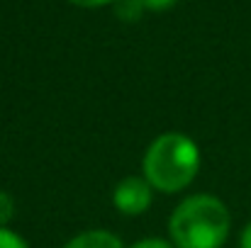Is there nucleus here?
Returning a JSON list of instances; mask_svg holds the SVG:
<instances>
[{
  "label": "nucleus",
  "instance_id": "f257e3e1",
  "mask_svg": "<svg viewBox=\"0 0 251 248\" xmlns=\"http://www.w3.org/2000/svg\"><path fill=\"white\" fill-rule=\"evenodd\" d=\"M229 226L227 204L212 195L185 197L168 219L171 244L176 248H222Z\"/></svg>",
  "mask_w": 251,
  "mask_h": 248
},
{
  "label": "nucleus",
  "instance_id": "f03ea898",
  "mask_svg": "<svg viewBox=\"0 0 251 248\" xmlns=\"http://www.w3.org/2000/svg\"><path fill=\"white\" fill-rule=\"evenodd\" d=\"M200 170V149L198 144L180 132L159 134L142 161V173L147 182L159 192H180L185 190Z\"/></svg>",
  "mask_w": 251,
  "mask_h": 248
},
{
  "label": "nucleus",
  "instance_id": "7ed1b4c3",
  "mask_svg": "<svg viewBox=\"0 0 251 248\" xmlns=\"http://www.w3.org/2000/svg\"><path fill=\"white\" fill-rule=\"evenodd\" d=\"M154 187L147 182L144 175H129L122 178L112 190V204L125 217H139L151 207Z\"/></svg>",
  "mask_w": 251,
  "mask_h": 248
},
{
  "label": "nucleus",
  "instance_id": "20e7f679",
  "mask_svg": "<svg viewBox=\"0 0 251 248\" xmlns=\"http://www.w3.org/2000/svg\"><path fill=\"white\" fill-rule=\"evenodd\" d=\"M64 248H125L120 236H115L107 229H90L78 236H74Z\"/></svg>",
  "mask_w": 251,
  "mask_h": 248
},
{
  "label": "nucleus",
  "instance_id": "39448f33",
  "mask_svg": "<svg viewBox=\"0 0 251 248\" xmlns=\"http://www.w3.org/2000/svg\"><path fill=\"white\" fill-rule=\"evenodd\" d=\"M12 217H15V200L10 192L0 190V226H7Z\"/></svg>",
  "mask_w": 251,
  "mask_h": 248
},
{
  "label": "nucleus",
  "instance_id": "423d86ee",
  "mask_svg": "<svg viewBox=\"0 0 251 248\" xmlns=\"http://www.w3.org/2000/svg\"><path fill=\"white\" fill-rule=\"evenodd\" d=\"M0 248H29V244L7 226H0Z\"/></svg>",
  "mask_w": 251,
  "mask_h": 248
},
{
  "label": "nucleus",
  "instance_id": "0eeeda50",
  "mask_svg": "<svg viewBox=\"0 0 251 248\" xmlns=\"http://www.w3.org/2000/svg\"><path fill=\"white\" fill-rule=\"evenodd\" d=\"M139 5H142V10H154V12H159V10H168L171 5H176L178 0H137Z\"/></svg>",
  "mask_w": 251,
  "mask_h": 248
},
{
  "label": "nucleus",
  "instance_id": "6e6552de",
  "mask_svg": "<svg viewBox=\"0 0 251 248\" xmlns=\"http://www.w3.org/2000/svg\"><path fill=\"white\" fill-rule=\"evenodd\" d=\"M129 248H176L173 244H168L164 239H142L137 244H132Z\"/></svg>",
  "mask_w": 251,
  "mask_h": 248
},
{
  "label": "nucleus",
  "instance_id": "1a4fd4ad",
  "mask_svg": "<svg viewBox=\"0 0 251 248\" xmlns=\"http://www.w3.org/2000/svg\"><path fill=\"white\" fill-rule=\"evenodd\" d=\"M78 7H102V5H112V2H120V0H69Z\"/></svg>",
  "mask_w": 251,
  "mask_h": 248
},
{
  "label": "nucleus",
  "instance_id": "9d476101",
  "mask_svg": "<svg viewBox=\"0 0 251 248\" xmlns=\"http://www.w3.org/2000/svg\"><path fill=\"white\" fill-rule=\"evenodd\" d=\"M239 248H251V222L242 229V236H239Z\"/></svg>",
  "mask_w": 251,
  "mask_h": 248
}]
</instances>
